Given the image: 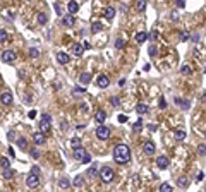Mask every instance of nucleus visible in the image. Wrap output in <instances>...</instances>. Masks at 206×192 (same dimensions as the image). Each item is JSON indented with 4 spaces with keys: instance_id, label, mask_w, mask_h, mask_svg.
Instances as JSON below:
<instances>
[{
    "instance_id": "9",
    "label": "nucleus",
    "mask_w": 206,
    "mask_h": 192,
    "mask_svg": "<svg viewBox=\"0 0 206 192\" xmlns=\"http://www.w3.org/2000/svg\"><path fill=\"white\" fill-rule=\"evenodd\" d=\"M33 141H34L36 146H43V144H45V134L43 132H34L33 134Z\"/></svg>"
},
{
    "instance_id": "53",
    "label": "nucleus",
    "mask_w": 206,
    "mask_h": 192,
    "mask_svg": "<svg viewBox=\"0 0 206 192\" xmlns=\"http://www.w3.org/2000/svg\"><path fill=\"white\" fill-rule=\"evenodd\" d=\"M55 11H57V14H58V16H62V7L58 5V4H55Z\"/></svg>"
},
{
    "instance_id": "50",
    "label": "nucleus",
    "mask_w": 206,
    "mask_h": 192,
    "mask_svg": "<svg viewBox=\"0 0 206 192\" xmlns=\"http://www.w3.org/2000/svg\"><path fill=\"white\" fill-rule=\"evenodd\" d=\"M112 105H113V107H119V105H120V100H119V98H112Z\"/></svg>"
},
{
    "instance_id": "40",
    "label": "nucleus",
    "mask_w": 206,
    "mask_h": 192,
    "mask_svg": "<svg viewBox=\"0 0 206 192\" xmlns=\"http://www.w3.org/2000/svg\"><path fill=\"white\" fill-rule=\"evenodd\" d=\"M41 122H47V123H50V122H52V115H50V113H43V117H41Z\"/></svg>"
},
{
    "instance_id": "55",
    "label": "nucleus",
    "mask_w": 206,
    "mask_h": 192,
    "mask_svg": "<svg viewBox=\"0 0 206 192\" xmlns=\"http://www.w3.org/2000/svg\"><path fill=\"white\" fill-rule=\"evenodd\" d=\"M31 173H36V175H40V168H38V166H33Z\"/></svg>"
},
{
    "instance_id": "8",
    "label": "nucleus",
    "mask_w": 206,
    "mask_h": 192,
    "mask_svg": "<svg viewBox=\"0 0 206 192\" xmlns=\"http://www.w3.org/2000/svg\"><path fill=\"white\" fill-rule=\"evenodd\" d=\"M170 165V161L167 156H158V160H156V166L158 168H162V170H165V168H168Z\"/></svg>"
},
{
    "instance_id": "41",
    "label": "nucleus",
    "mask_w": 206,
    "mask_h": 192,
    "mask_svg": "<svg viewBox=\"0 0 206 192\" xmlns=\"http://www.w3.org/2000/svg\"><path fill=\"white\" fill-rule=\"evenodd\" d=\"M124 46H126L124 40H115V48H124Z\"/></svg>"
},
{
    "instance_id": "34",
    "label": "nucleus",
    "mask_w": 206,
    "mask_h": 192,
    "mask_svg": "<svg viewBox=\"0 0 206 192\" xmlns=\"http://www.w3.org/2000/svg\"><path fill=\"white\" fill-rule=\"evenodd\" d=\"M83 184H84V180H83V177H81V175H77L74 180H72V185H74V187H81Z\"/></svg>"
},
{
    "instance_id": "31",
    "label": "nucleus",
    "mask_w": 206,
    "mask_h": 192,
    "mask_svg": "<svg viewBox=\"0 0 206 192\" xmlns=\"http://www.w3.org/2000/svg\"><path fill=\"white\" fill-rule=\"evenodd\" d=\"M175 139H177V141H184L185 139V130L177 129V130H175Z\"/></svg>"
},
{
    "instance_id": "12",
    "label": "nucleus",
    "mask_w": 206,
    "mask_h": 192,
    "mask_svg": "<svg viewBox=\"0 0 206 192\" xmlns=\"http://www.w3.org/2000/svg\"><path fill=\"white\" fill-rule=\"evenodd\" d=\"M83 52H84V45L83 43H76L74 46H72V55H76V57H81Z\"/></svg>"
},
{
    "instance_id": "35",
    "label": "nucleus",
    "mask_w": 206,
    "mask_h": 192,
    "mask_svg": "<svg viewBox=\"0 0 206 192\" xmlns=\"http://www.w3.org/2000/svg\"><path fill=\"white\" fill-rule=\"evenodd\" d=\"M160 192H172V185L167 184V182H163V184L160 185Z\"/></svg>"
},
{
    "instance_id": "22",
    "label": "nucleus",
    "mask_w": 206,
    "mask_h": 192,
    "mask_svg": "<svg viewBox=\"0 0 206 192\" xmlns=\"http://www.w3.org/2000/svg\"><path fill=\"white\" fill-rule=\"evenodd\" d=\"M148 33H144V31H141V33H137V34H136V41L137 43H144V41H146V40H148Z\"/></svg>"
},
{
    "instance_id": "27",
    "label": "nucleus",
    "mask_w": 206,
    "mask_h": 192,
    "mask_svg": "<svg viewBox=\"0 0 206 192\" xmlns=\"http://www.w3.org/2000/svg\"><path fill=\"white\" fill-rule=\"evenodd\" d=\"M58 187H60V189H69V187H70L69 178H60V180H58Z\"/></svg>"
},
{
    "instance_id": "10",
    "label": "nucleus",
    "mask_w": 206,
    "mask_h": 192,
    "mask_svg": "<svg viewBox=\"0 0 206 192\" xmlns=\"http://www.w3.org/2000/svg\"><path fill=\"white\" fill-rule=\"evenodd\" d=\"M67 11H69V14H70V16H74L76 12L79 11V4H77L76 0H70V2L67 4Z\"/></svg>"
},
{
    "instance_id": "30",
    "label": "nucleus",
    "mask_w": 206,
    "mask_h": 192,
    "mask_svg": "<svg viewBox=\"0 0 206 192\" xmlns=\"http://www.w3.org/2000/svg\"><path fill=\"white\" fill-rule=\"evenodd\" d=\"M0 166H2L4 170H5V168H11V161L7 160L5 156H2V158H0Z\"/></svg>"
},
{
    "instance_id": "1",
    "label": "nucleus",
    "mask_w": 206,
    "mask_h": 192,
    "mask_svg": "<svg viewBox=\"0 0 206 192\" xmlns=\"http://www.w3.org/2000/svg\"><path fill=\"white\" fill-rule=\"evenodd\" d=\"M113 160L119 165L129 163V160H131V149H129L127 144H117L115 148H113Z\"/></svg>"
},
{
    "instance_id": "37",
    "label": "nucleus",
    "mask_w": 206,
    "mask_h": 192,
    "mask_svg": "<svg viewBox=\"0 0 206 192\" xmlns=\"http://www.w3.org/2000/svg\"><path fill=\"white\" fill-rule=\"evenodd\" d=\"M38 55H40V50H38V48H29V57H31V59H36Z\"/></svg>"
},
{
    "instance_id": "19",
    "label": "nucleus",
    "mask_w": 206,
    "mask_h": 192,
    "mask_svg": "<svg viewBox=\"0 0 206 192\" xmlns=\"http://www.w3.org/2000/svg\"><path fill=\"white\" fill-rule=\"evenodd\" d=\"M189 178H187V177H180L179 180H177V185L180 187V189H187V187H189Z\"/></svg>"
},
{
    "instance_id": "20",
    "label": "nucleus",
    "mask_w": 206,
    "mask_h": 192,
    "mask_svg": "<svg viewBox=\"0 0 206 192\" xmlns=\"http://www.w3.org/2000/svg\"><path fill=\"white\" fill-rule=\"evenodd\" d=\"M175 103H177V105H180L184 110H189V108H191V101H189V100H180V98H175Z\"/></svg>"
},
{
    "instance_id": "17",
    "label": "nucleus",
    "mask_w": 206,
    "mask_h": 192,
    "mask_svg": "<svg viewBox=\"0 0 206 192\" xmlns=\"http://www.w3.org/2000/svg\"><path fill=\"white\" fill-rule=\"evenodd\" d=\"M136 112L139 113V115H144V113L149 112V107H148V105H144V103H137V105H136Z\"/></svg>"
},
{
    "instance_id": "7",
    "label": "nucleus",
    "mask_w": 206,
    "mask_h": 192,
    "mask_svg": "<svg viewBox=\"0 0 206 192\" xmlns=\"http://www.w3.org/2000/svg\"><path fill=\"white\" fill-rule=\"evenodd\" d=\"M108 84H110V79H108V75H98V79H96V86H98V88H103V89H105V88H108Z\"/></svg>"
},
{
    "instance_id": "25",
    "label": "nucleus",
    "mask_w": 206,
    "mask_h": 192,
    "mask_svg": "<svg viewBox=\"0 0 206 192\" xmlns=\"http://www.w3.org/2000/svg\"><path fill=\"white\" fill-rule=\"evenodd\" d=\"M16 142H17V148H21V149H28V141L24 137H19Z\"/></svg>"
},
{
    "instance_id": "32",
    "label": "nucleus",
    "mask_w": 206,
    "mask_h": 192,
    "mask_svg": "<svg viewBox=\"0 0 206 192\" xmlns=\"http://www.w3.org/2000/svg\"><path fill=\"white\" fill-rule=\"evenodd\" d=\"M2 177H4V178H12V177H14V170H11V168H5V170L2 171Z\"/></svg>"
},
{
    "instance_id": "46",
    "label": "nucleus",
    "mask_w": 206,
    "mask_h": 192,
    "mask_svg": "<svg viewBox=\"0 0 206 192\" xmlns=\"http://www.w3.org/2000/svg\"><path fill=\"white\" fill-rule=\"evenodd\" d=\"M81 93H84V88H74L72 89V94H81Z\"/></svg>"
},
{
    "instance_id": "44",
    "label": "nucleus",
    "mask_w": 206,
    "mask_h": 192,
    "mask_svg": "<svg viewBox=\"0 0 206 192\" xmlns=\"http://www.w3.org/2000/svg\"><path fill=\"white\" fill-rule=\"evenodd\" d=\"M31 156H33V158H34V160H38V158H40V151L33 148V149H31Z\"/></svg>"
},
{
    "instance_id": "23",
    "label": "nucleus",
    "mask_w": 206,
    "mask_h": 192,
    "mask_svg": "<svg viewBox=\"0 0 206 192\" xmlns=\"http://www.w3.org/2000/svg\"><path fill=\"white\" fill-rule=\"evenodd\" d=\"M146 9V0H136V11L143 12Z\"/></svg>"
},
{
    "instance_id": "11",
    "label": "nucleus",
    "mask_w": 206,
    "mask_h": 192,
    "mask_svg": "<svg viewBox=\"0 0 206 192\" xmlns=\"http://www.w3.org/2000/svg\"><path fill=\"white\" fill-rule=\"evenodd\" d=\"M86 153H88V151H86L83 146H79V148H76V149H74V158L81 161V160H83V158L86 156Z\"/></svg>"
},
{
    "instance_id": "60",
    "label": "nucleus",
    "mask_w": 206,
    "mask_h": 192,
    "mask_svg": "<svg viewBox=\"0 0 206 192\" xmlns=\"http://www.w3.org/2000/svg\"><path fill=\"white\" fill-rule=\"evenodd\" d=\"M204 137H206V130H204Z\"/></svg>"
},
{
    "instance_id": "21",
    "label": "nucleus",
    "mask_w": 206,
    "mask_h": 192,
    "mask_svg": "<svg viewBox=\"0 0 206 192\" xmlns=\"http://www.w3.org/2000/svg\"><path fill=\"white\" fill-rule=\"evenodd\" d=\"M105 17L108 19V21H112V19L115 17V9H113V7H106L105 9Z\"/></svg>"
},
{
    "instance_id": "58",
    "label": "nucleus",
    "mask_w": 206,
    "mask_h": 192,
    "mask_svg": "<svg viewBox=\"0 0 206 192\" xmlns=\"http://www.w3.org/2000/svg\"><path fill=\"white\" fill-rule=\"evenodd\" d=\"M9 155H11V158H16V153H14V149H12V148L9 149Z\"/></svg>"
},
{
    "instance_id": "2",
    "label": "nucleus",
    "mask_w": 206,
    "mask_h": 192,
    "mask_svg": "<svg viewBox=\"0 0 206 192\" xmlns=\"http://www.w3.org/2000/svg\"><path fill=\"white\" fill-rule=\"evenodd\" d=\"M113 177H115V173H113V170H112L110 166H103V168H101L100 178L105 182V184H110V182L113 180Z\"/></svg>"
},
{
    "instance_id": "33",
    "label": "nucleus",
    "mask_w": 206,
    "mask_h": 192,
    "mask_svg": "<svg viewBox=\"0 0 206 192\" xmlns=\"http://www.w3.org/2000/svg\"><path fill=\"white\" fill-rule=\"evenodd\" d=\"M132 130H134V132H141V130H143V122H141V120H137L136 123H134V125H132Z\"/></svg>"
},
{
    "instance_id": "45",
    "label": "nucleus",
    "mask_w": 206,
    "mask_h": 192,
    "mask_svg": "<svg viewBox=\"0 0 206 192\" xmlns=\"http://www.w3.org/2000/svg\"><path fill=\"white\" fill-rule=\"evenodd\" d=\"M175 5L179 7V9H184V7H185V2H184V0H175Z\"/></svg>"
},
{
    "instance_id": "16",
    "label": "nucleus",
    "mask_w": 206,
    "mask_h": 192,
    "mask_svg": "<svg viewBox=\"0 0 206 192\" xmlns=\"http://www.w3.org/2000/svg\"><path fill=\"white\" fill-rule=\"evenodd\" d=\"M74 16H70V14H69V16H64L62 17V24L64 26H67V27H72L74 26Z\"/></svg>"
},
{
    "instance_id": "4",
    "label": "nucleus",
    "mask_w": 206,
    "mask_h": 192,
    "mask_svg": "<svg viewBox=\"0 0 206 192\" xmlns=\"http://www.w3.org/2000/svg\"><path fill=\"white\" fill-rule=\"evenodd\" d=\"M26 185L29 187V189H36L38 185H40V175H36V173H29L26 178Z\"/></svg>"
},
{
    "instance_id": "24",
    "label": "nucleus",
    "mask_w": 206,
    "mask_h": 192,
    "mask_svg": "<svg viewBox=\"0 0 206 192\" xmlns=\"http://www.w3.org/2000/svg\"><path fill=\"white\" fill-rule=\"evenodd\" d=\"M38 22H40L41 26H45V24L48 22V17H47V14H45V12H40V14H38Z\"/></svg>"
},
{
    "instance_id": "26",
    "label": "nucleus",
    "mask_w": 206,
    "mask_h": 192,
    "mask_svg": "<svg viewBox=\"0 0 206 192\" xmlns=\"http://www.w3.org/2000/svg\"><path fill=\"white\" fill-rule=\"evenodd\" d=\"M101 29H103V26H101V22H93V24H91V33H100Z\"/></svg>"
},
{
    "instance_id": "49",
    "label": "nucleus",
    "mask_w": 206,
    "mask_h": 192,
    "mask_svg": "<svg viewBox=\"0 0 206 192\" xmlns=\"http://www.w3.org/2000/svg\"><path fill=\"white\" fill-rule=\"evenodd\" d=\"M203 178H204V173H203V171H199V173L196 175V182H201Z\"/></svg>"
},
{
    "instance_id": "38",
    "label": "nucleus",
    "mask_w": 206,
    "mask_h": 192,
    "mask_svg": "<svg viewBox=\"0 0 206 192\" xmlns=\"http://www.w3.org/2000/svg\"><path fill=\"white\" fill-rule=\"evenodd\" d=\"M70 146H72V149H76V148H79V146H81V139L74 137L72 141H70Z\"/></svg>"
},
{
    "instance_id": "13",
    "label": "nucleus",
    "mask_w": 206,
    "mask_h": 192,
    "mask_svg": "<svg viewBox=\"0 0 206 192\" xmlns=\"http://www.w3.org/2000/svg\"><path fill=\"white\" fill-rule=\"evenodd\" d=\"M0 101L4 103V105H11L12 103V93H9V91L2 93V94H0Z\"/></svg>"
},
{
    "instance_id": "18",
    "label": "nucleus",
    "mask_w": 206,
    "mask_h": 192,
    "mask_svg": "<svg viewBox=\"0 0 206 192\" xmlns=\"http://www.w3.org/2000/svg\"><path fill=\"white\" fill-rule=\"evenodd\" d=\"M79 82H81V84H90V82H91V74H90V72H83V74H81L79 75Z\"/></svg>"
},
{
    "instance_id": "52",
    "label": "nucleus",
    "mask_w": 206,
    "mask_h": 192,
    "mask_svg": "<svg viewBox=\"0 0 206 192\" xmlns=\"http://www.w3.org/2000/svg\"><path fill=\"white\" fill-rule=\"evenodd\" d=\"M180 40H182V41L189 40V33H182V34H180Z\"/></svg>"
},
{
    "instance_id": "56",
    "label": "nucleus",
    "mask_w": 206,
    "mask_h": 192,
    "mask_svg": "<svg viewBox=\"0 0 206 192\" xmlns=\"http://www.w3.org/2000/svg\"><path fill=\"white\" fill-rule=\"evenodd\" d=\"M119 122H122V123L127 122V117H126V115H120V117H119Z\"/></svg>"
},
{
    "instance_id": "42",
    "label": "nucleus",
    "mask_w": 206,
    "mask_h": 192,
    "mask_svg": "<svg viewBox=\"0 0 206 192\" xmlns=\"http://www.w3.org/2000/svg\"><path fill=\"white\" fill-rule=\"evenodd\" d=\"M7 139H9V141H14V139H16V130H9V132H7Z\"/></svg>"
},
{
    "instance_id": "43",
    "label": "nucleus",
    "mask_w": 206,
    "mask_h": 192,
    "mask_svg": "<svg viewBox=\"0 0 206 192\" xmlns=\"http://www.w3.org/2000/svg\"><path fill=\"white\" fill-rule=\"evenodd\" d=\"M5 40H7V33L4 31V29H0V43L5 41Z\"/></svg>"
},
{
    "instance_id": "48",
    "label": "nucleus",
    "mask_w": 206,
    "mask_h": 192,
    "mask_svg": "<svg viewBox=\"0 0 206 192\" xmlns=\"http://www.w3.org/2000/svg\"><path fill=\"white\" fill-rule=\"evenodd\" d=\"M149 38H151V41H156V40H158V33L153 31L151 34H149Z\"/></svg>"
},
{
    "instance_id": "28",
    "label": "nucleus",
    "mask_w": 206,
    "mask_h": 192,
    "mask_svg": "<svg viewBox=\"0 0 206 192\" xmlns=\"http://www.w3.org/2000/svg\"><path fill=\"white\" fill-rule=\"evenodd\" d=\"M96 173H98V171H96V165L90 166V168H88V171H86V175L90 177V178H95V177H96Z\"/></svg>"
},
{
    "instance_id": "29",
    "label": "nucleus",
    "mask_w": 206,
    "mask_h": 192,
    "mask_svg": "<svg viewBox=\"0 0 206 192\" xmlns=\"http://www.w3.org/2000/svg\"><path fill=\"white\" fill-rule=\"evenodd\" d=\"M40 132H43V134L50 132V123H47V122H40Z\"/></svg>"
},
{
    "instance_id": "61",
    "label": "nucleus",
    "mask_w": 206,
    "mask_h": 192,
    "mask_svg": "<svg viewBox=\"0 0 206 192\" xmlns=\"http://www.w3.org/2000/svg\"><path fill=\"white\" fill-rule=\"evenodd\" d=\"M26 2H31V0H26Z\"/></svg>"
},
{
    "instance_id": "36",
    "label": "nucleus",
    "mask_w": 206,
    "mask_h": 192,
    "mask_svg": "<svg viewBox=\"0 0 206 192\" xmlns=\"http://www.w3.org/2000/svg\"><path fill=\"white\" fill-rule=\"evenodd\" d=\"M198 153H199L201 156H206V142H201L199 146H198Z\"/></svg>"
},
{
    "instance_id": "59",
    "label": "nucleus",
    "mask_w": 206,
    "mask_h": 192,
    "mask_svg": "<svg viewBox=\"0 0 206 192\" xmlns=\"http://www.w3.org/2000/svg\"><path fill=\"white\" fill-rule=\"evenodd\" d=\"M203 101H206V93H204V94H203Z\"/></svg>"
},
{
    "instance_id": "15",
    "label": "nucleus",
    "mask_w": 206,
    "mask_h": 192,
    "mask_svg": "<svg viewBox=\"0 0 206 192\" xmlns=\"http://www.w3.org/2000/svg\"><path fill=\"white\" fill-rule=\"evenodd\" d=\"M69 60H70V57H69L67 53H64V52H58V53H57V62H58V64L65 65Z\"/></svg>"
},
{
    "instance_id": "54",
    "label": "nucleus",
    "mask_w": 206,
    "mask_h": 192,
    "mask_svg": "<svg viewBox=\"0 0 206 192\" xmlns=\"http://www.w3.org/2000/svg\"><path fill=\"white\" fill-rule=\"evenodd\" d=\"M155 53H156V46L151 45V46H149V55H155Z\"/></svg>"
},
{
    "instance_id": "47",
    "label": "nucleus",
    "mask_w": 206,
    "mask_h": 192,
    "mask_svg": "<svg viewBox=\"0 0 206 192\" xmlns=\"http://www.w3.org/2000/svg\"><path fill=\"white\" fill-rule=\"evenodd\" d=\"M90 161H91V155L90 153H86V156L81 160V163H90Z\"/></svg>"
},
{
    "instance_id": "51",
    "label": "nucleus",
    "mask_w": 206,
    "mask_h": 192,
    "mask_svg": "<svg viewBox=\"0 0 206 192\" xmlns=\"http://www.w3.org/2000/svg\"><path fill=\"white\" fill-rule=\"evenodd\" d=\"M36 115H38V112H36V110H31V112L28 113V117H29V118H34Z\"/></svg>"
},
{
    "instance_id": "57",
    "label": "nucleus",
    "mask_w": 206,
    "mask_h": 192,
    "mask_svg": "<svg viewBox=\"0 0 206 192\" xmlns=\"http://www.w3.org/2000/svg\"><path fill=\"white\" fill-rule=\"evenodd\" d=\"M160 107H162V108H165V107H167V101H165L163 98H162V100H160Z\"/></svg>"
},
{
    "instance_id": "39",
    "label": "nucleus",
    "mask_w": 206,
    "mask_h": 192,
    "mask_svg": "<svg viewBox=\"0 0 206 192\" xmlns=\"http://www.w3.org/2000/svg\"><path fill=\"white\" fill-rule=\"evenodd\" d=\"M180 72H182V74H185V75H187V74H191V67H189L187 64H184L182 67H180Z\"/></svg>"
},
{
    "instance_id": "14",
    "label": "nucleus",
    "mask_w": 206,
    "mask_h": 192,
    "mask_svg": "<svg viewBox=\"0 0 206 192\" xmlns=\"http://www.w3.org/2000/svg\"><path fill=\"white\" fill-rule=\"evenodd\" d=\"M95 120L100 123V125H103V122L106 120V113L103 112V110H98V112L95 113Z\"/></svg>"
},
{
    "instance_id": "3",
    "label": "nucleus",
    "mask_w": 206,
    "mask_h": 192,
    "mask_svg": "<svg viewBox=\"0 0 206 192\" xmlns=\"http://www.w3.org/2000/svg\"><path fill=\"white\" fill-rule=\"evenodd\" d=\"M110 129L106 127V125H98L96 127V137L101 139V141H106V139H110Z\"/></svg>"
},
{
    "instance_id": "5",
    "label": "nucleus",
    "mask_w": 206,
    "mask_h": 192,
    "mask_svg": "<svg viewBox=\"0 0 206 192\" xmlns=\"http://www.w3.org/2000/svg\"><path fill=\"white\" fill-rule=\"evenodd\" d=\"M16 59H17V55H16L14 50H5V52L2 53V60H4L5 64H12V62H16Z\"/></svg>"
},
{
    "instance_id": "6",
    "label": "nucleus",
    "mask_w": 206,
    "mask_h": 192,
    "mask_svg": "<svg viewBox=\"0 0 206 192\" xmlns=\"http://www.w3.org/2000/svg\"><path fill=\"white\" fill-rule=\"evenodd\" d=\"M143 151H144V155L151 156V155H155V153H156V146H155L153 141H146V142L143 144Z\"/></svg>"
}]
</instances>
